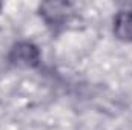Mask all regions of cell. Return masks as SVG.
Wrapping results in <instances>:
<instances>
[{
    "instance_id": "6da1fadb",
    "label": "cell",
    "mask_w": 132,
    "mask_h": 130,
    "mask_svg": "<svg viewBox=\"0 0 132 130\" xmlns=\"http://www.w3.org/2000/svg\"><path fill=\"white\" fill-rule=\"evenodd\" d=\"M11 61L19 66H35L38 61V51L31 43H19L11 51Z\"/></svg>"
},
{
    "instance_id": "7a4b0ae2",
    "label": "cell",
    "mask_w": 132,
    "mask_h": 130,
    "mask_svg": "<svg viewBox=\"0 0 132 130\" xmlns=\"http://www.w3.org/2000/svg\"><path fill=\"white\" fill-rule=\"evenodd\" d=\"M114 34L121 41H132V11H121L115 15Z\"/></svg>"
},
{
    "instance_id": "3957f363",
    "label": "cell",
    "mask_w": 132,
    "mask_h": 130,
    "mask_svg": "<svg viewBox=\"0 0 132 130\" xmlns=\"http://www.w3.org/2000/svg\"><path fill=\"white\" fill-rule=\"evenodd\" d=\"M66 8L68 6L65 3H59V2L57 3H43L40 6V12L46 17V20L57 23L66 17V12H68Z\"/></svg>"
},
{
    "instance_id": "277c9868",
    "label": "cell",
    "mask_w": 132,
    "mask_h": 130,
    "mask_svg": "<svg viewBox=\"0 0 132 130\" xmlns=\"http://www.w3.org/2000/svg\"><path fill=\"white\" fill-rule=\"evenodd\" d=\"M0 8H2V3H0Z\"/></svg>"
}]
</instances>
